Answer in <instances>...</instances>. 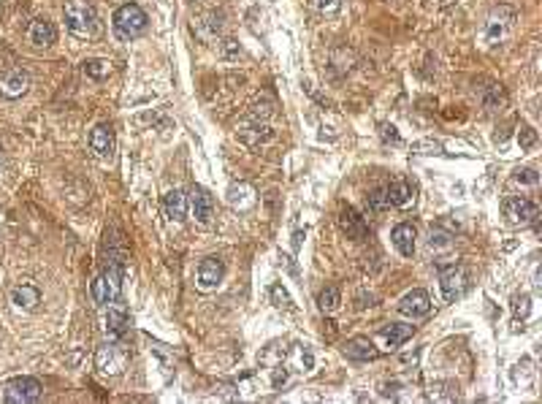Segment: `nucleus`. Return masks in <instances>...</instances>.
Wrapping results in <instances>:
<instances>
[{
    "label": "nucleus",
    "mask_w": 542,
    "mask_h": 404,
    "mask_svg": "<svg viewBox=\"0 0 542 404\" xmlns=\"http://www.w3.org/2000/svg\"><path fill=\"white\" fill-rule=\"evenodd\" d=\"M63 16H66V27L76 39H93L101 27L98 14L87 0H68L63 6Z\"/></svg>",
    "instance_id": "1"
},
{
    "label": "nucleus",
    "mask_w": 542,
    "mask_h": 404,
    "mask_svg": "<svg viewBox=\"0 0 542 404\" xmlns=\"http://www.w3.org/2000/svg\"><path fill=\"white\" fill-rule=\"evenodd\" d=\"M111 27H114L117 39L131 41L147 30V14H144L141 6H136V3H125V6H120V9L114 11V16H111Z\"/></svg>",
    "instance_id": "2"
},
{
    "label": "nucleus",
    "mask_w": 542,
    "mask_h": 404,
    "mask_svg": "<svg viewBox=\"0 0 542 404\" xmlns=\"http://www.w3.org/2000/svg\"><path fill=\"white\" fill-rule=\"evenodd\" d=\"M120 288H122V266L120 263H114V266H108V269L93 283L95 304L106 307V304H111V301H117V298H120Z\"/></svg>",
    "instance_id": "3"
},
{
    "label": "nucleus",
    "mask_w": 542,
    "mask_h": 404,
    "mask_svg": "<svg viewBox=\"0 0 542 404\" xmlns=\"http://www.w3.org/2000/svg\"><path fill=\"white\" fill-rule=\"evenodd\" d=\"M44 388H41L39 380L33 378H16L11 383H6L3 388V402L9 404H30V402H39Z\"/></svg>",
    "instance_id": "4"
},
{
    "label": "nucleus",
    "mask_w": 542,
    "mask_h": 404,
    "mask_svg": "<svg viewBox=\"0 0 542 404\" xmlns=\"http://www.w3.org/2000/svg\"><path fill=\"white\" fill-rule=\"evenodd\" d=\"M513 27H515V11L510 6H499L486 19V41L488 44H501L513 33Z\"/></svg>",
    "instance_id": "5"
},
{
    "label": "nucleus",
    "mask_w": 542,
    "mask_h": 404,
    "mask_svg": "<svg viewBox=\"0 0 542 404\" xmlns=\"http://www.w3.org/2000/svg\"><path fill=\"white\" fill-rule=\"evenodd\" d=\"M439 288H442V296L447 301H456L466 293V288H469V271L466 266H461V263H453V266H447L442 269L439 274Z\"/></svg>",
    "instance_id": "6"
},
{
    "label": "nucleus",
    "mask_w": 542,
    "mask_h": 404,
    "mask_svg": "<svg viewBox=\"0 0 542 404\" xmlns=\"http://www.w3.org/2000/svg\"><path fill=\"white\" fill-rule=\"evenodd\" d=\"M501 212L507 217V223L513 226H528L537 220V203L523 198V196H507L501 201Z\"/></svg>",
    "instance_id": "7"
},
{
    "label": "nucleus",
    "mask_w": 542,
    "mask_h": 404,
    "mask_svg": "<svg viewBox=\"0 0 542 404\" xmlns=\"http://www.w3.org/2000/svg\"><path fill=\"white\" fill-rule=\"evenodd\" d=\"M125 364H128V353L122 350L120 345H114V342L101 345L98 353H95V366H98L101 375H120Z\"/></svg>",
    "instance_id": "8"
},
{
    "label": "nucleus",
    "mask_w": 542,
    "mask_h": 404,
    "mask_svg": "<svg viewBox=\"0 0 542 404\" xmlns=\"http://www.w3.org/2000/svg\"><path fill=\"white\" fill-rule=\"evenodd\" d=\"M399 312L402 315H406V318H426L429 312H431V298H429V293L426 291H409V293H404L402 296V301H399Z\"/></svg>",
    "instance_id": "9"
},
{
    "label": "nucleus",
    "mask_w": 542,
    "mask_h": 404,
    "mask_svg": "<svg viewBox=\"0 0 542 404\" xmlns=\"http://www.w3.org/2000/svg\"><path fill=\"white\" fill-rule=\"evenodd\" d=\"M27 87H30V76H27L22 68H14V71L0 76V95L9 98V101L22 98V95L27 93Z\"/></svg>",
    "instance_id": "10"
},
{
    "label": "nucleus",
    "mask_w": 542,
    "mask_h": 404,
    "mask_svg": "<svg viewBox=\"0 0 542 404\" xmlns=\"http://www.w3.org/2000/svg\"><path fill=\"white\" fill-rule=\"evenodd\" d=\"M339 228L342 233H347V239H355V242H361L369 236V226H366V220L352 206H344L342 212H339Z\"/></svg>",
    "instance_id": "11"
},
{
    "label": "nucleus",
    "mask_w": 542,
    "mask_h": 404,
    "mask_svg": "<svg viewBox=\"0 0 542 404\" xmlns=\"http://www.w3.org/2000/svg\"><path fill=\"white\" fill-rule=\"evenodd\" d=\"M223 274H225V266L220 258H203L201 269H198V288L201 291H215L217 285L223 283Z\"/></svg>",
    "instance_id": "12"
},
{
    "label": "nucleus",
    "mask_w": 542,
    "mask_h": 404,
    "mask_svg": "<svg viewBox=\"0 0 542 404\" xmlns=\"http://www.w3.org/2000/svg\"><path fill=\"white\" fill-rule=\"evenodd\" d=\"M90 147H93L98 158H111L114 155V131H111V125H106V122L95 125L93 133H90Z\"/></svg>",
    "instance_id": "13"
},
{
    "label": "nucleus",
    "mask_w": 542,
    "mask_h": 404,
    "mask_svg": "<svg viewBox=\"0 0 542 404\" xmlns=\"http://www.w3.org/2000/svg\"><path fill=\"white\" fill-rule=\"evenodd\" d=\"M27 39H30V44L36 49H46V46H52L54 41H57V30H54L49 19H33V25L27 30Z\"/></svg>",
    "instance_id": "14"
},
{
    "label": "nucleus",
    "mask_w": 542,
    "mask_h": 404,
    "mask_svg": "<svg viewBox=\"0 0 542 404\" xmlns=\"http://www.w3.org/2000/svg\"><path fill=\"white\" fill-rule=\"evenodd\" d=\"M11 304L16 310L33 312L41 304V291L36 285H16L11 291Z\"/></svg>",
    "instance_id": "15"
},
{
    "label": "nucleus",
    "mask_w": 542,
    "mask_h": 404,
    "mask_svg": "<svg viewBox=\"0 0 542 404\" xmlns=\"http://www.w3.org/2000/svg\"><path fill=\"white\" fill-rule=\"evenodd\" d=\"M163 212H165L168 220L182 223L185 215H188V198H185V193H182V190H168V193L163 196Z\"/></svg>",
    "instance_id": "16"
},
{
    "label": "nucleus",
    "mask_w": 542,
    "mask_h": 404,
    "mask_svg": "<svg viewBox=\"0 0 542 404\" xmlns=\"http://www.w3.org/2000/svg\"><path fill=\"white\" fill-rule=\"evenodd\" d=\"M391 242L404 258L415 256V228H412L409 223H402V226H396V228L391 231Z\"/></svg>",
    "instance_id": "17"
},
{
    "label": "nucleus",
    "mask_w": 542,
    "mask_h": 404,
    "mask_svg": "<svg viewBox=\"0 0 542 404\" xmlns=\"http://www.w3.org/2000/svg\"><path fill=\"white\" fill-rule=\"evenodd\" d=\"M385 193H388V201H391V206H409L412 198H415V188L406 182L404 176L393 179L391 185L385 188Z\"/></svg>",
    "instance_id": "18"
},
{
    "label": "nucleus",
    "mask_w": 542,
    "mask_h": 404,
    "mask_svg": "<svg viewBox=\"0 0 542 404\" xmlns=\"http://www.w3.org/2000/svg\"><path fill=\"white\" fill-rule=\"evenodd\" d=\"M190 203H193V215H195L198 223H209V220H212L215 201H212V196H209L203 188H193V193H190Z\"/></svg>",
    "instance_id": "19"
},
{
    "label": "nucleus",
    "mask_w": 542,
    "mask_h": 404,
    "mask_svg": "<svg viewBox=\"0 0 542 404\" xmlns=\"http://www.w3.org/2000/svg\"><path fill=\"white\" fill-rule=\"evenodd\" d=\"M344 355L347 358H352V361H374L379 355V350L369 342V339L364 337H355L350 339L347 345H344Z\"/></svg>",
    "instance_id": "20"
},
{
    "label": "nucleus",
    "mask_w": 542,
    "mask_h": 404,
    "mask_svg": "<svg viewBox=\"0 0 542 404\" xmlns=\"http://www.w3.org/2000/svg\"><path fill=\"white\" fill-rule=\"evenodd\" d=\"M128 323H131L128 310H125L122 304H114V301H111V307H108L106 312V331L111 337H122V334L128 331Z\"/></svg>",
    "instance_id": "21"
},
{
    "label": "nucleus",
    "mask_w": 542,
    "mask_h": 404,
    "mask_svg": "<svg viewBox=\"0 0 542 404\" xmlns=\"http://www.w3.org/2000/svg\"><path fill=\"white\" fill-rule=\"evenodd\" d=\"M415 334V325H404V323H391L385 331H382V339H385V345L396 350V348H402L406 339H412Z\"/></svg>",
    "instance_id": "22"
},
{
    "label": "nucleus",
    "mask_w": 542,
    "mask_h": 404,
    "mask_svg": "<svg viewBox=\"0 0 542 404\" xmlns=\"http://www.w3.org/2000/svg\"><path fill=\"white\" fill-rule=\"evenodd\" d=\"M228 203L233 206V209H239V212H244V209H250V206H255V190L250 188V185H233V188L228 190Z\"/></svg>",
    "instance_id": "23"
},
{
    "label": "nucleus",
    "mask_w": 542,
    "mask_h": 404,
    "mask_svg": "<svg viewBox=\"0 0 542 404\" xmlns=\"http://www.w3.org/2000/svg\"><path fill=\"white\" fill-rule=\"evenodd\" d=\"M317 304H320V310H323V312H337L339 304H342V296H339L337 285H328L325 291H320V296H317Z\"/></svg>",
    "instance_id": "24"
},
{
    "label": "nucleus",
    "mask_w": 542,
    "mask_h": 404,
    "mask_svg": "<svg viewBox=\"0 0 542 404\" xmlns=\"http://www.w3.org/2000/svg\"><path fill=\"white\" fill-rule=\"evenodd\" d=\"M84 74L95 81H103L108 79V74H111V63H108V60H87V63H84Z\"/></svg>",
    "instance_id": "25"
},
{
    "label": "nucleus",
    "mask_w": 542,
    "mask_h": 404,
    "mask_svg": "<svg viewBox=\"0 0 542 404\" xmlns=\"http://www.w3.org/2000/svg\"><path fill=\"white\" fill-rule=\"evenodd\" d=\"M366 206H369V212H385V209L391 206V201H388V193H385V188L372 190V193H369V198H366Z\"/></svg>",
    "instance_id": "26"
},
{
    "label": "nucleus",
    "mask_w": 542,
    "mask_h": 404,
    "mask_svg": "<svg viewBox=\"0 0 542 404\" xmlns=\"http://www.w3.org/2000/svg\"><path fill=\"white\" fill-rule=\"evenodd\" d=\"M431 399H445V402H453V399H459V385H453V383H434L431 385Z\"/></svg>",
    "instance_id": "27"
},
{
    "label": "nucleus",
    "mask_w": 542,
    "mask_h": 404,
    "mask_svg": "<svg viewBox=\"0 0 542 404\" xmlns=\"http://www.w3.org/2000/svg\"><path fill=\"white\" fill-rule=\"evenodd\" d=\"M450 244H453V233H447L442 228H431V236H429V247L431 250H450Z\"/></svg>",
    "instance_id": "28"
},
{
    "label": "nucleus",
    "mask_w": 542,
    "mask_h": 404,
    "mask_svg": "<svg viewBox=\"0 0 542 404\" xmlns=\"http://www.w3.org/2000/svg\"><path fill=\"white\" fill-rule=\"evenodd\" d=\"M271 301H274L277 307L290 310V296H287V291H285L282 285H274V288H271Z\"/></svg>",
    "instance_id": "29"
},
{
    "label": "nucleus",
    "mask_w": 542,
    "mask_h": 404,
    "mask_svg": "<svg viewBox=\"0 0 542 404\" xmlns=\"http://www.w3.org/2000/svg\"><path fill=\"white\" fill-rule=\"evenodd\" d=\"M515 182H521V185H537L540 176H537L534 168H523V171H515Z\"/></svg>",
    "instance_id": "30"
},
{
    "label": "nucleus",
    "mask_w": 542,
    "mask_h": 404,
    "mask_svg": "<svg viewBox=\"0 0 542 404\" xmlns=\"http://www.w3.org/2000/svg\"><path fill=\"white\" fill-rule=\"evenodd\" d=\"M534 141H537V133L531 131V128H521V133H518V144L523 149L534 147Z\"/></svg>",
    "instance_id": "31"
},
{
    "label": "nucleus",
    "mask_w": 542,
    "mask_h": 404,
    "mask_svg": "<svg viewBox=\"0 0 542 404\" xmlns=\"http://www.w3.org/2000/svg\"><path fill=\"white\" fill-rule=\"evenodd\" d=\"M515 320L518 318H526L528 315V296H515Z\"/></svg>",
    "instance_id": "32"
},
{
    "label": "nucleus",
    "mask_w": 542,
    "mask_h": 404,
    "mask_svg": "<svg viewBox=\"0 0 542 404\" xmlns=\"http://www.w3.org/2000/svg\"><path fill=\"white\" fill-rule=\"evenodd\" d=\"M312 3H315L320 11H337L339 9V0H312Z\"/></svg>",
    "instance_id": "33"
},
{
    "label": "nucleus",
    "mask_w": 542,
    "mask_h": 404,
    "mask_svg": "<svg viewBox=\"0 0 542 404\" xmlns=\"http://www.w3.org/2000/svg\"><path fill=\"white\" fill-rule=\"evenodd\" d=\"M285 380H287V375H285V369H277V375H274V388H280Z\"/></svg>",
    "instance_id": "34"
}]
</instances>
